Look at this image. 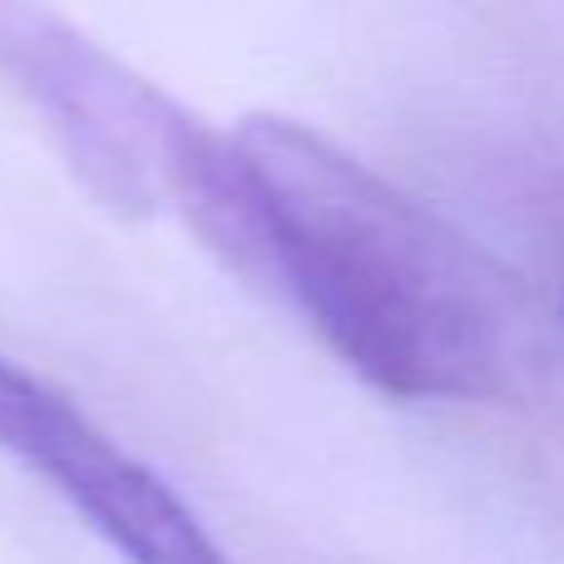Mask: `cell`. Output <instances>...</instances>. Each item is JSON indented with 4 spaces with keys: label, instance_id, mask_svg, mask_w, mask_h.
Listing matches in <instances>:
<instances>
[{
    "label": "cell",
    "instance_id": "cell-1",
    "mask_svg": "<svg viewBox=\"0 0 564 564\" xmlns=\"http://www.w3.org/2000/svg\"><path fill=\"white\" fill-rule=\"evenodd\" d=\"M258 273L357 377L401 401H496L535 371V297L486 248L282 115L234 129Z\"/></svg>",
    "mask_w": 564,
    "mask_h": 564
},
{
    "label": "cell",
    "instance_id": "cell-2",
    "mask_svg": "<svg viewBox=\"0 0 564 564\" xmlns=\"http://www.w3.org/2000/svg\"><path fill=\"white\" fill-rule=\"evenodd\" d=\"M0 85L45 124L69 174L119 218H149L188 109L40 0H0Z\"/></svg>",
    "mask_w": 564,
    "mask_h": 564
},
{
    "label": "cell",
    "instance_id": "cell-3",
    "mask_svg": "<svg viewBox=\"0 0 564 564\" xmlns=\"http://www.w3.org/2000/svg\"><path fill=\"white\" fill-rule=\"evenodd\" d=\"M0 451L55 486L129 564H228L204 520L59 391L0 357Z\"/></svg>",
    "mask_w": 564,
    "mask_h": 564
},
{
    "label": "cell",
    "instance_id": "cell-4",
    "mask_svg": "<svg viewBox=\"0 0 564 564\" xmlns=\"http://www.w3.org/2000/svg\"><path fill=\"white\" fill-rule=\"evenodd\" d=\"M535 214H540V238H545L550 278H555V302H560V312H564V178L540 194Z\"/></svg>",
    "mask_w": 564,
    "mask_h": 564
}]
</instances>
